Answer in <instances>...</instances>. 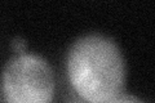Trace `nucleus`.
Segmentation results:
<instances>
[{
	"mask_svg": "<svg viewBox=\"0 0 155 103\" xmlns=\"http://www.w3.org/2000/svg\"><path fill=\"white\" fill-rule=\"evenodd\" d=\"M70 85L87 103H110L123 94L127 68L113 39L88 34L76 39L66 60Z\"/></svg>",
	"mask_w": 155,
	"mask_h": 103,
	"instance_id": "obj_1",
	"label": "nucleus"
},
{
	"mask_svg": "<svg viewBox=\"0 0 155 103\" xmlns=\"http://www.w3.org/2000/svg\"><path fill=\"white\" fill-rule=\"evenodd\" d=\"M54 92V73L43 57L22 53L7 62L3 71L5 103H52Z\"/></svg>",
	"mask_w": 155,
	"mask_h": 103,
	"instance_id": "obj_2",
	"label": "nucleus"
},
{
	"mask_svg": "<svg viewBox=\"0 0 155 103\" xmlns=\"http://www.w3.org/2000/svg\"><path fill=\"white\" fill-rule=\"evenodd\" d=\"M11 48L17 53V54H22V53H25L26 49H27V41L21 36H16L14 39H12Z\"/></svg>",
	"mask_w": 155,
	"mask_h": 103,
	"instance_id": "obj_3",
	"label": "nucleus"
},
{
	"mask_svg": "<svg viewBox=\"0 0 155 103\" xmlns=\"http://www.w3.org/2000/svg\"><path fill=\"white\" fill-rule=\"evenodd\" d=\"M110 103H145L143 101H141L140 98L134 97V95H129V94H122L118 98H115L113 102Z\"/></svg>",
	"mask_w": 155,
	"mask_h": 103,
	"instance_id": "obj_4",
	"label": "nucleus"
}]
</instances>
